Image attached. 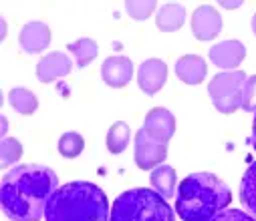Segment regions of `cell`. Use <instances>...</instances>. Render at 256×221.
<instances>
[{
	"label": "cell",
	"instance_id": "1",
	"mask_svg": "<svg viewBox=\"0 0 256 221\" xmlns=\"http://www.w3.org/2000/svg\"><path fill=\"white\" fill-rule=\"evenodd\" d=\"M56 189L58 179L52 169L18 165L2 177V211L10 221H40Z\"/></svg>",
	"mask_w": 256,
	"mask_h": 221
},
{
	"label": "cell",
	"instance_id": "2",
	"mask_svg": "<svg viewBox=\"0 0 256 221\" xmlns=\"http://www.w3.org/2000/svg\"><path fill=\"white\" fill-rule=\"evenodd\" d=\"M232 201L228 185L208 171L188 175L176 193V213L182 221H212Z\"/></svg>",
	"mask_w": 256,
	"mask_h": 221
},
{
	"label": "cell",
	"instance_id": "3",
	"mask_svg": "<svg viewBox=\"0 0 256 221\" xmlns=\"http://www.w3.org/2000/svg\"><path fill=\"white\" fill-rule=\"evenodd\" d=\"M109 201L95 183L73 181L56 189L44 221H109Z\"/></svg>",
	"mask_w": 256,
	"mask_h": 221
},
{
	"label": "cell",
	"instance_id": "4",
	"mask_svg": "<svg viewBox=\"0 0 256 221\" xmlns=\"http://www.w3.org/2000/svg\"><path fill=\"white\" fill-rule=\"evenodd\" d=\"M109 221H174V209L154 189H130L113 205Z\"/></svg>",
	"mask_w": 256,
	"mask_h": 221
},
{
	"label": "cell",
	"instance_id": "5",
	"mask_svg": "<svg viewBox=\"0 0 256 221\" xmlns=\"http://www.w3.org/2000/svg\"><path fill=\"white\" fill-rule=\"evenodd\" d=\"M246 81L248 77L242 70H222L210 81L208 93L212 97L214 107L222 115H232L238 107H242Z\"/></svg>",
	"mask_w": 256,
	"mask_h": 221
},
{
	"label": "cell",
	"instance_id": "6",
	"mask_svg": "<svg viewBox=\"0 0 256 221\" xmlns=\"http://www.w3.org/2000/svg\"><path fill=\"white\" fill-rule=\"evenodd\" d=\"M168 157V145L152 139L144 129L136 133V165L144 171H154Z\"/></svg>",
	"mask_w": 256,
	"mask_h": 221
},
{
	"label": "cell",
	"instance_id": "7",
	"mask_svg": "<svg viewBox=\"0 0 256 221\" xmlns=\"http://www.w3.org/2000/svg\"><path fill=\"white\" fill-rule=\"evenodd\" d=\"M220 30L222 16L214 6L202 4L194 10V14H192V32L198 40H212L220 34Z\"/></svg>",
	"mask_w": 256,
	"mask_h": 221
},
{
	"label": "cell",
	"instance_id": "8",
	"mask_svg": "<svg viewBox=\"0 0 256 221\" xmlns=\"http://www.w3.org/2000/svg\"><path fill=\"white\" fill-rule=\"evenodd\" d=\"M73 70V60L69 58V54L54 50L44 54L38 64H36V79L40 83H54L56 79L67 77L69 72Z\"/></svg>",
	"mask_w": 256,
	"mask_h": 221
},
{
	"label": "cell",
	"instance_id": "9",
	"mask_svg": "<svg viewBox=\"0 0 256 221\" xmlns=\"http://www.w3.org/2000/svg\"><path fill=\"white\" fill-rule=\"evenodd\" d=\"M144 131H146L152 139H156V141L168 145V141L174 137V131H176V117H174V113H170V111L164 109V107L152 109V111L146 115Z\"/></svg>",
	"mask_w": 256,
	"mask_h": 221
},
{
	"label": "cell",
	"instance_id": "10",
	"mask_svg": "<svg viewBox=\"0 0 256 221\" xmlns=\"http://www.w3.org/2000/svg\"><path fill=\"white\" fill-rule=\"evenodd\" d=\"M168 79V64L160 58L144 60L138 70V85L146 95H156Z\"/></svg>",
	"mask_w": 256,
	"mask_h": 221
},
{
	"label": "cell",
	"instance_id": "11",
	"mask_svg": "<svg viewBox=\"0 0 256 221\" xmlns=\"http://www.w3.org/2000/svg\"><path fill=\"white\" fill-rule=\"evenodd\" d=\"M101 77L105 85L113 89H123L134 77V62L127 56H109L101 64Z\"/></svg>",
	"mask_w": 256,
	"mask_h": 221
},
{
	"label": "cell",
	"instance_id": "12",
	"mask_svg": "<svg viewBox=\"0 0 256 221\" xmlns=\"http://www.w3.org/2000/svg\"><path fill=\"white\" fill-rule=\"evenodd\" d=\"M246 56V46L240 40H222L210 48V60L224 70H234Z\"/></svg>",
	"mask_w": 256,
	"mask_h": 221
},
{
	"label": "cell",
	"instance_id": "13",
	"mask_svg": "<svg viewBox=\"0 0 256 221\" xmlns=\"http://www.w3.org/2000/svg\"><path fill=\"white\" fill-rule=\"evenodd\" d=\"M18 40H20V46H22L24 52L38 54L50 44V28L44 22H38V20L28 22V24L22 26Z\"/></svg>",
	"mask_w": 256,
	"mask_h": 221
},
{
	"label": "cell",
	"instance_id": "14",
	"mask_svg": "<svg viewBox=\"0 0 256 221\" xmlns=\"http://www.w3.org/2000/svg\"><path fill=\"white\" fill-rule=\"evenodd\" d=\"M208 64L200 54H184L176 62V75L186 85H200L206 79Z\"/></svg>",
	"mask_w": 256,
	"mask_h": 221
},
{
	"label": "cell",
	"instance_id": "15",
	"mask_svg": "<svg viewBox=\"0 0 256 221\" xmlns=\"http://www.w3.org/2000/svg\"><path fill=\"white\" fill-rule=\"evenodd\" d=\"M186 22V8L178 2H168L158 10L156 24L162 32H176Z\"/></svg>",
	"mask_w": 256,
	"mask_h": 221
},
{
	"label": "cell",
	"instance_id": "16",
	"mask_svg": "<svg viewBox=\"0 0 256 221\" xmlns=\"http://www.w3.org/2000/svg\"><path fill=\"white\" fill-rule=\"evenodd\" d=\"M152 185H154V189L164 197V199H168V197H174V191H176V171H174V167H170V165H160V167H156L154 171H152Z\"/></svg>",
	"mask_w": 256,
	"mask_h": 221
},
{
	"label": "cell",
	"instance_id": "17",
	"mask_svg": "<svg viewBox=\"0 0 256 221\" xmlns=\"http://www.w3.org/2000/svg\"><path fill=\"white\" fill-rule=\"evenodd\" d=\"M8 101L12 105V109L20 115H32L38 109V99L34 97L32 91L24 89V87H14L8 93Z\"/></svg>",
	"mask_w": 256,
	"mask_h": 221
},
{
	"label": "cell",
	"instance_id": "18",
	"mask_svg": "<svg viewBox=\"0 0 256 221\" xmlns=\"http://www.w3.org/2000/svg\"><path fill=\"white\" fill-rule=\"evenodd\" d=\"M240 201L242 205L256 217V161L246 169L240 185Z\"/></svg>",
	"mask_w": 256,
	"mask_h": 221
},
{
	"label": "cell",
	"instance_id": "19",
	"mask_svg": "<svg viewBox=\"0 0 256 221\" xmlns=\"http://www.w3.org/2000/svg\"><path fill=\"white\" fill-rule=\"evenodd\" d=\"M130 125H125L123 121H117L111 125L109 133H107V149L113 153V155H119L127 149V145H130Z\"/></svg>",
	"mask_w": 256,
	"mask_h": 221
},
{
	"label": "cell",
	"instance_id": "20",
	"mask_svg": "<svg viewBox=\"0 0 256 221\" xmlns=\"http://www.w3.org/2000/svg\"><path fill=\"white\" fill-rule=\"evenodd\" d=\"M69 50L77 58V66H87L99 52V44L93 38H79L69 44Z\"/></svg>",
	"mask_w": 256,
	"mask_h": 221
},
{
	"label": "cell",
	"instance_id": "21",
	"mask_svg": "<svg viewBox=\"0 0 256 221\" xmlns=\"http://www.w3.org/2000/svg\"><path fill=\"white\" fill-rule=\"evenodd\" d=\"M83 149H85V139L79 133L71 131V133L60 135V139H58V153L62 157L75 159V157H79L83 153Z\"/></svg>",
	"mask_w": 256,
	"mask_h": 221
},
{
	"label": "cell",
	"instance_id": "22",
	"mask_svg": "<svg viewBox=\"0 0 256 221\" xmlns=\"http://www.w3.org/2000/svg\"><path fill=\"white\" fill-rule=\"evenodd\" d=\"M0 157H2V167H10L14 165L20 157H22V145L18 143V139L14 137H4L2 145H0Z\"/></svg>",
	"mask_w": 256,
	"mask_h": 221
},
{
	"label": "cell",
	"instance_id": "23",
	"mask_svg": "<svg viewBox=\"0 0 256 221\" xmlns=\"http://www.w3.org/2000/svg\"><path fill=\"white\" fill-rule=\"evenodd\" d=\"M125 10L136 20H146L156 10V2L154 0H130V2H125Z\"/></svg>",
	"mask_w": 256,
	"mask_h": 221
},
{
	"label": "cell",
	"instance_id": "24",
	"mask_svg": "<svg viewBox=\"0 0 256 221\" xmlns=\"http://www.w3.org/2000/svg\"><path fill=\"white\" fill-rule=\"evenodd\" d=\"M242 109L246 113H256V75L248 77V81H246L244 97H242Z\"/></svg>",
	"mask_w": 256,
	"mask_h": 221
},
{
	"label": "cell",
	"instance_id": "25",
	"mask_svg": "<svg viewBox=\"0 0 256 221\" xmlns=\"http://www.w3.org/2000/svg\"><path fill=\"white\" fill-rule=\"evenodd\" d=\"M212 221H256V219L254 215H248L246 211H240V209H224Z\"/></svg>",
	"mask_w": 256,
	"mask_h": 221
},
{
	"label": "cell",
	"instance_id": "26",
	"mask_svg": "<svg viewBox=\"0 0 256 221\" xmlns=\"http://www.w3.org/2000/svg\"><path fill=\"white\" fill-rule=\"evenodd\" d=\"M252 145L256 149V113H254V123H252Z\"/></svg>",
	"mask_w": 256,
	"mask_h": 221
},
{
	"label": "cell",
	"instance_id": "27",
	"mask_svg": "<svg viewBox=\"0 0 256 221\" xmlns=\"http://www.w3.org/2000/svg\"><path fill=\"white\" fill-rule=\"evenodd\" d=\"M222 6H226V8H238V6H242V2H222Z\"/></svg>",
	"mask_w": 256,
	"mask_h": 221
},
{
	"label": "cell",
	"instance_id": "28",
	"mask_svg": "<svg viewBox=\"0 0 256 221\" xmlns=\"http://www.w3.org/2000/svg\"><path fill=\"white\" fill-rule=\"evenodd\" d=\"M252 32L256 34V12H254V16H252Z\"/></svg>",
	"mask_w": 256,
	"mask_h": 221
},
{
	"label": "cell",
	"instance_id": "29",
	"mask_svg": "<svg viewBox=\"0 0 256 221\" xmlns=\"http://www.w3.org/2000/svg\"><path fill=\"white\" fill-rule=\"evenodd\" d=\"M6 123H8V121H6V117H2V133H6V127H8Z\"/></svg>",
	"mask_w": 256,
	"mask_h": 221
}]
</instances>
